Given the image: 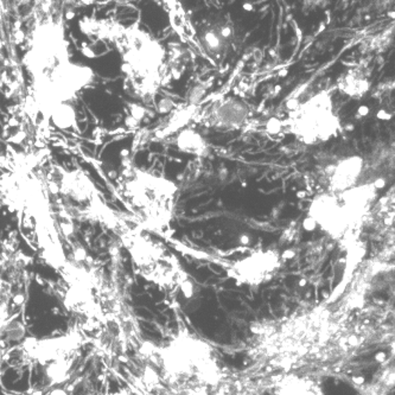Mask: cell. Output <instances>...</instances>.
Instances as JSON below:
<instances>
[{
  "label": "cell",
  "mask_w": 395,
  "mask_h": 395,
  "mask_svg": "<svg viewBox=\"0 0 395 395\" xmlns=\"http://www.w3.org/2000/svg\"><path fill=\"white\" fill-rule=\"evenodd\" d=\"M376 196L373 184L356 186L341 194L319 195L310 207V218L335 239H354Z\"/></svg>",
  "instance_id": "6da1fadb"
},
{
  "label": "cell",
  "mask_w": 395,
  "mask_h": 395,
  "mask_svg": "<svg viewBox=\"0 0 395 395\" xmlns=\"http://www.w3.org/2000/svg\"><path fill=\"white\" fill-rule=\"evenodd\" d=\"M276 267L278 256L274 253H256L236 263L231 276L243 284L260 285L270 278Z\"/></svg>",
  "instance_id": "5b68a950"
},
{
  "label": "cell",
  "mask_w": 395,
  "mask_h": 395,
  "mask_svg": "<svg viewBox=\"0 0 395 395\" xmlns=\"http://www.w3.org/2000/svg\"><path fill=\"white\" fill-rule=\"evenodd\" d=\"M171 25H173V28L176 29L182 40L198 48V33L193 28V25L190 24L186 13L183 11V8H181L179 5H173Z\"/></svg>",
  "instance_id": "ba28073f"
},
{
  "label": "cell",
  "mask_w": 395,
  "mask_h": 395,
  "mask_svg": "<svg viewBox=\"0 0 395 395\" xmlns=\"http://www.w3.org/2000/svg\"><path fill=\"white\" fill-rule=\"evenodd\" d=\"M279 395H321L316 389L315 383L301 379L285 381Z\"/></svg>",
  "instance_id": "30bf717a"
},
{
  "label": "cell",
  "mask_w": 395,
  "mask_h": 395,
  "mask_svg": "<svg viewBox=\"0 0 395 395\" xmlns=\"http://www.w3.org/2000/svg\"><path fill=\"white\" fill-rule=\"evenodd\" d=\"M288 131L306 145L326 143L341 131L329 91H323L290 112Z\"/></svg>",
  "instance_id": "7a4b0ae2"
},
{
  "label": "cell",
  "mask_w": 395,
  "mask_h": 395,
  "mask_svg": "<svg viewBox=\"0 0 395 395\" xmlns=\"http://www.w3.org/2000/svg\"><path fill=\"white\" fill-rule=\"evenodd\" d=\"M249 116V108L238 99L218 100L207 113L206 124L218 131H236L245 126Z\"/></svg>",
  "instance_id": "277c9868"
},
{
  "label": "cell",
  "mask_w": 395,
  "mask_h": 395,
  "mask_svg": "<svg viewBox=\"0 0 395 395\" xmlns=\"http://www.w3.org/2000/svg\"><path fill=\"white\" fill-rule=\"evenodd\" d=\"M385 358H385V354H383V353H380V354L376 355V360H379L381 362H383Z\"/></svg>",
  "instance_id": "8fae6325"
},
{
  "label": "cell",
  "mask_w": 395,
  "mask_h": 395,
  "mask_svg": "<svg viewBox=\"0 0 395 395\" xmlns=\"http://www.w3.org/2000/svg\"><path fill=\"white\" fill-rule=\"evenodd\" d=\"M177 145L183 152L196 155V156H203L208 150L206 140L203 139V137L200 136L198 132L193 131V130L182 131L177 138Z\"/></svg>",
  "instance_id": "9c48e42d"
},
{
  "label": "cell",
  "mask_w": 395,
  "mask_h": 395,
  "mask_svg": "<svg viewBox=\"0 0 395 395\" xmlns=\"http://www.w3.org/2000/svg\"><path fill=\"white\" fill-rule=\"evenodd\" d=\"M338 87L346 95L355 99H360L365 96L369 89V81L366 73L363 71V68H356L342 75V78L338 80Z\"/></svg>",
  "instance_id": "52a82bcc"
},
{
  "label": "cell",
  "mask_w": 395,
  "mask_h": 395,
  "mask_svg": "<svg viewBox=\"0 0 395 395\" xmlns=\"http://www.w3.org/2000/svg\"><path fill=\"white\" fill-rule=\"evenodd\" d=\"M362 170L363 161L360 157H350L335 165L330 173V194H341L358 186Z\"/></svg>",
  "instance_id": "8992f818"
},
{
  "label": "cell",
  "mask_w": 395,
  "mask_h": 395,
  "mask_svg": "<svg viewBox=\"0 0 395 395\" xmlns=\"http://www.w3.org/2000/svg\"><path fill=\"white\" fill-rule=\"evenodd\" d=\"M196 33L198 48L202 54L206 55L214 64L222 62L234 37V30L231 23L225 21L210 23Z\"/></svg>",
  "instance_id": "3957f363"
}]
</instances>
